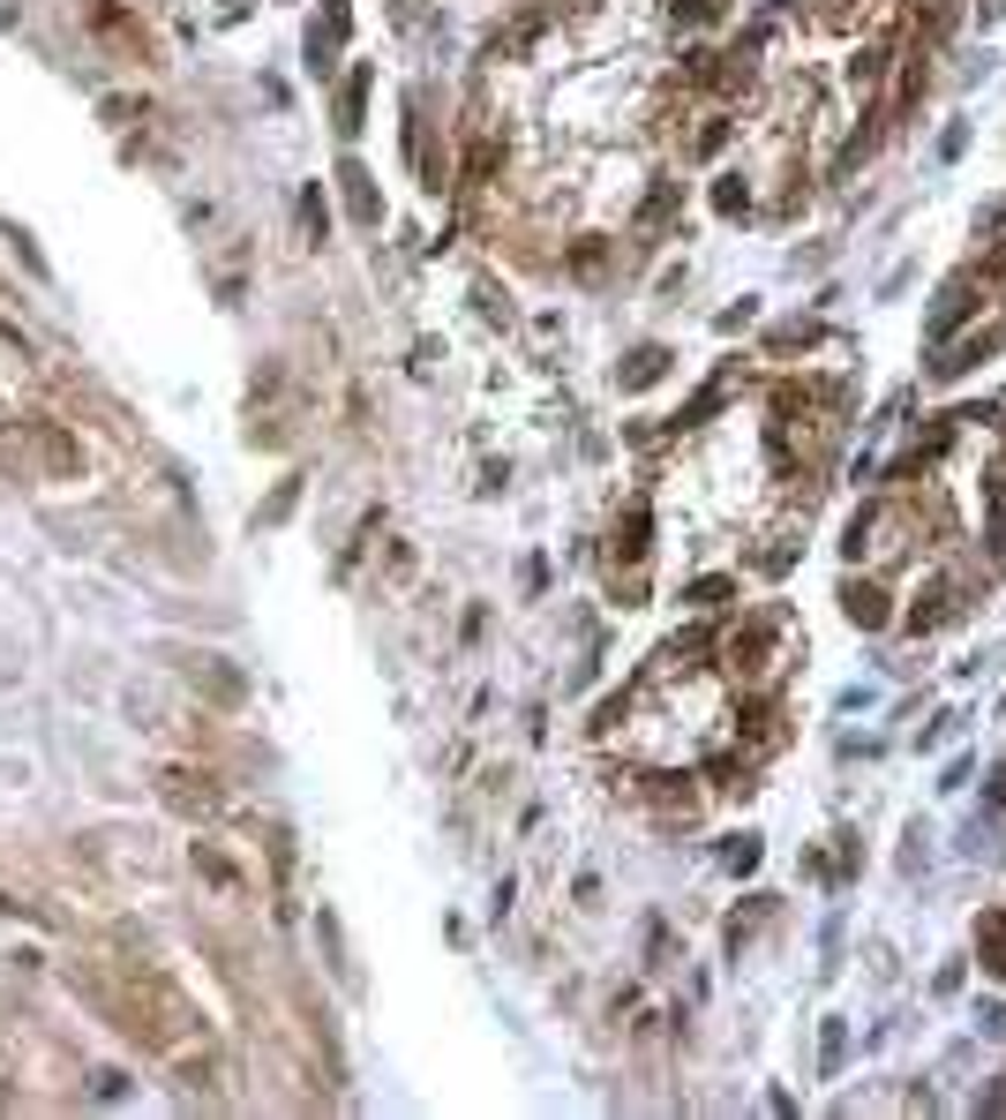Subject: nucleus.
I'll list each match as a JSON object with an SVG mask.
<instances>
[{"label":"nucleus","mask_w":1006,"mask_h":1120,"mask_svg":"<svg viewBox=\"0 0 1006 1120\" xmlns=\"http://www.w3.org/2000/svg\"><path fill=\"white\" fill-rule=\"evenodd\" d=\"M0 910H23V903H8V895H0Z\"/></svg>","instance_id":"1"}]
</instances>
